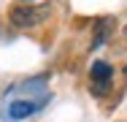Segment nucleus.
<instances>
[{"label": "nucleus", "instance_id": "f257e3e1", "mask_svg": "<svg viewBox=\"0 0 127 122\" xmlns=\"http://www.w3.org/2000/svg\"><path fill=\"white\" fill-rule=\"evenodd\" d=\"M49 14V8H30V5H16L11 8V22L16 27H32Z\"/></svg>", "mask_w": 127, "mask_h": 122}, {"label": "nucleus", "instance_id": "f03ea898", "mask_svg": "<svg viewBox=\"0 0 127 122\" xmlns=\"http://www.w3.org/2000/svg\"><path fill=\"white\" fill-rule=\"evenodd\" d=\"M38 109H41V106H38V100H30V98L11 100V103H8V109H5V117H8V120H14V122H19V120L32 117Z\"/></svg>", "mask_w": 127, "mask_h": 122}, {"label": "nucleus", "instance_id": "7ed1b4c3", "mask_svg": "<svg viewBox=\"0 0 127 122\" xmlns=\"http://www.w3.org/2000/svg\"><path fill=\"white\" fill-rule=\"evenodd\" d=\"M92 79H95V81H108V79H111V65L103 62V60L92 62Z\"/></svg>", "mask_w": 127, "mask_h": 122}, {"label": "nucleus", "instance_id": "20e7f679", "mask_svg": "<svg viewBox=\"0 0 127 122\" xmlns=\"http://www.w3.org/2000/svg\"><path fill=\"white\" fill-rule=\"evenodd\" d=\"M25 3H30V0H25Z\"/></svg>", "mask_w": 127, "mask_h": 122}]
</instances>
